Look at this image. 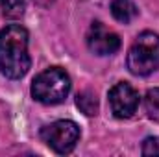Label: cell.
<instances>
[{
    "label": "cell",
    "mask_w": 159,
    "mask_h": 157,
    "mask_svg": "<svg viewBox=\"0 0 159 157\" xmlns=\"http://www.w3.org/2000/svg\"><path fill=\"white\" fill-rule=\"evenodd\" d=\"M144 109L148 118L159 122V87H154L144 96Z\"/></svg>",
    "instance_id": "cell-10"
},
{
    "label": "cell",
    "mask_w": 159,
    "mask_h": 157,
    "mask_svg": "<svg viewBox=\"0 0 159 157\" xmlns=\"http://www.w3.org/2000/svg\"><path fill=\"white\" fill-rule=\"evenodd\" d=\"M70 92V78L59 67H50L35 76L32 83V96L44 105L61 104Z\"/></svg>",
    "instance_id": "cell-2"
},
{
    "label": "cell",
    "mask_w": 159,
    "mask_h": 157,
    "mask_svg": "<svg viewBox=\"0 0 159 157\" xmlns=\"http://www.w3.org/2000/svg\"><path fill=\"white\" fill-rule=\"evenodd\" d=\"M111 15L119 22L128 24L139 15V9H137V6L131 0H113L111 2Z\"/></svg>",
    "instance_id": "cell-7"
},
{
    "label": "cell",
    "mask_w": 159,
    "mask_h": 157,
    "mask_svg": "<svg viewBox=\"0 0 159 157\" xmlns=\"http://www.w3.org/2000/svg\"><path fill=\"white\" fill-rule=\"evenodd\" d=\"M109 105L117 118H129L139 107V94L129 83L120 81L109 91Z\"/></svg>",
    "instance_id": "cell-5"
},
{
    "label": "cell",
    "mask_w": 159,
    "mask_h": 157,
    "mask_svg": "<svg viewBox=\"0 0 159 157\" xmlns=\"http://www.w3.org/2000/svg\"><path fill=\"white\" fill-rule=\"evenodd\" d=\"M128 69L135 76H148L159 69V35L143 32L128 52Z\"/></svg>",
    "instance_id": "cell-3"
},
{
    "label": "cell",
    "mask_w": 159,
    "mask_h": 157,
    "mask_svg": "<svg viewBox=\"0 0 159 157\" xmlns=\"http://www.w3.org/2000/svg\"><path fill=\"white\" fill-rule=\"evenodd\" d=\"M87 46L96 56H111L120 48V39L117 34L109 32L102 22H93L87 34Z\"/></svg>",
    "instance_id": "cell-6"
},
{
    "label": "cell",
    "mask_w": 159,
    "mask_h": 157,
    "mask_svg": "<svg viewBox=\"0 0 159 157\" xmlns=\"http://www.w3.org/2000/svg\"><path fill=\"white\" fill-rule=\"evenodd\" d=\"M28 32L20 24H9L0 32V70L6 78L20 79L30 70Z\"/></svg>",
    "instance_id": "cell-1"
},
{
    "label": "cell",
    "mask_w": 159,
    "mask_h": 157,
    "mask_svg": "<svg viewBox=\"0 0 159 157\" xmlns=\"http://www.w3.org/2000/svg\"><path fill=\"white\" fill-rule=\"evenodd\" d=\"M76 105L78 109L87 115V117H94L98 113V100H96V94L93 91H83L76 96Z\"/></svg>",
    "instance_id": "cell-8"
},
{
    "label": "cell",
    "mask_w": 159,
    "mask_h": 157,
    "mask_svg": "<svg viewBox=\"0 0 159 157\" xmlns=\"http://www.w3.org/2000/svg\"><path fill=\"white\" fill-rule=\"evenodd\" d=\"M37 6H41V7H50L52 4H54V0H34Z\"/></svg>",
    "instance_id": "cell-12"
},
{
    "label": "cell",
    "mask_w": 159,
    "mask_h": 157,
    "mask_svg": "<svg viewBox=\"0 0 159 157\" xmlns=\"http://www.w3.org/2000/svg\"><path fill=\"white\" fill-rule=\"evenodd\" d=\"M0 9H2V15L7 19H20L24 15L26 2L24 0H0Z\"/></svg>",
    "instance_id": "cell-9"
},
{
    "label": "cell",
    "mask_w": 159,
    "mask_h": 157,
    "mask_svg": "<svg viewBox=\"0 0 159 157\" xmlns=\"http://www.w3.org/2000/svg\"><path fill=\"white\" fill-rule=\"evenodd\" d=\"M41 139L56 154H70L80 141V128L72 120H57L41 129Z\"/></svg>",
    "instance_id": "cell-4"
},
{
    "label": "cell",
    "mask_w": 159,
    "mask_h": 157,
    "mask_svg": "<svg viewBox=\"0 0 159 157\" xmlns=\"http://www.w3.org/2000/svg\"><path fill=\"white\" fill-rule=\"evenodd\" d=\"M143 155H159V137H148L143 142Z\"/></svg>",
    "instance_id": "cell-11"
}]
</instances>
